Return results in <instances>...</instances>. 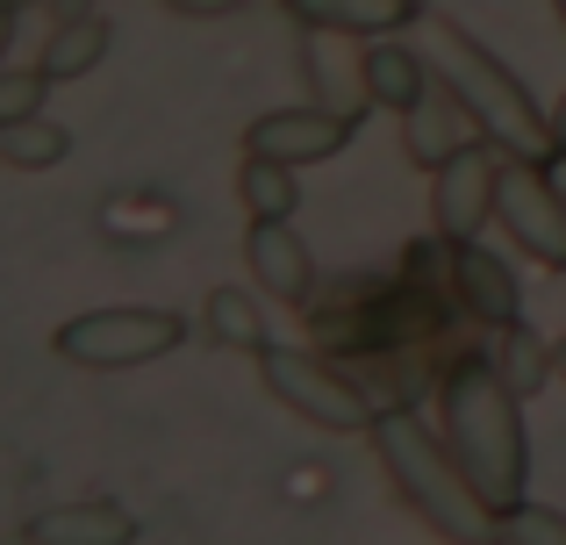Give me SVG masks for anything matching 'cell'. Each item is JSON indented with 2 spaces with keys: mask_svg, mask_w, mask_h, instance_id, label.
Segmentation results:
<instances>
[{
  "mask_svg": "<svg viewBox=\"0 0 566 545\" xmlns=\"http://www.w3.org/2000/svg\"><path fill=\"white\" fill-rule=\"evenodd\" d=\"M438 417H444V438H452L459 467L473 474L481 503L495 510H516L531 489V431H524V395L510 388L495 359H459L438 374Z\"/></svg>",
  "mask_w": 566,
  "mask_h": 545,
  "instance_id": "1",
  "label": "cell"
},
{
  "mask_svg": "<svg viewBox=\"0 0 566 545\" xmlns=\"http://www.w3.org/2000/svg\"><path fill=\"white\" fill-rule=\"evenodd\" d=\"M374 460H380L387 489L401 495V510H409L430 538H452V545L495 538V510L481 503L473 474L459 467L452 438L430 431V423L416 417V402H387L380 409V423H374Z\"/></svg>",
  "mask_w": 566,
  "mask_h": 545,
  "instance_id": "2",
  "label": "cell"
},
{
  "mask_svg": "<svg viewBox=\"0 0 566 545\" xmlns=\"http://www.w3.org/2000/svg\"><path fill=\"white\" fill-rule=\"evenodd\" d=\"M438 72L467 94V108L481 115V129L516 158H553V108L531 101V86L516 80V65H502L473 29H459L452 14H438Z\"/></svg>",
  "mask_w": 566,
  "mask_h": 545,
  "instance_id": "3",
  "label": "cell"
},
{
  "mask_svg": "<svg viewBox=\"0 0 566 545\" xmlns=\"http://www.w3.org/2000/svg\"><path fill=\"white\" fill-rule=\"evenodd\" d=\"M259 380H265V395H273L280 409H294L302 423L337 431V438H374V423H380V409H387L359 374H345V366L323 359V352L280 345V337L259 352Z\"/></svg>",
  "mask_w": 566,
  "mask_h": 545,
  "instance_id": "4",
  "label": "cell"
},
{
  "mask_svg": "<svg viewBox=\"0 0 566 545\" xmlns=\"http://www.w3.org/2000/svg\"><path fill=\"white\" fill-rule=\"evenodd\" d=\"M180 345H187V316L180 308H151V302L86 308V316H65L51 331V352L65 366H86V374H129V366H151Z\"/></svg>",
  "mask_w": 566,
  "mask_h": 545,
  "instance_id": "5",
  "label": "cell"
},
{
  "mask_svg": "<svg viewBox=\"0 0 566 545\" xmlns=\"http://www.w3.org/2000/svg\"><path fill=\"white\" fill-rule=\"evenodd\" d=\"M495 223L516 238V252H524V259L566 273V187H559L553 158H516L510 151V166H502Z\"/></svg>",
  "mask_w": 566,
  "mask_h": 545,
  "instance_id": "6",
  "label": "cell"
},
{
  "mask_svg": "<svg viewBox=\"0 0 566 545\" xmlns=\"http://www.w3.org/2000/svg\"><path fill=\"white\" fill-rule=\"evenodd\" d=\"M502 166H510V151H502L495 137H481L459 158H444V166L430 172V230H444V238H481V230L495 223V201H502Z\"/></svg>",
  "mask_w": 566,
  "mask_h": 545,
  "instance_id": "7",
  "label": "cell"
},
{
  "mask_svg": "<svg viewBox=\"0 0 566 545\" xmlns=\"http://www.w3.org/2000/svg\"><path fill=\"white\" fill-rule=\"evenodd\" d=\"M352 137H359V115L323 108V101H302V108H265L259 123L244 129V151L287 158V166H323V158H337Z\"/></svg>",
  "mask_w": 566,
  "mask_h": 545,
  "instance_id": "8",
  "label": "cell"
},
{
  "mask_svg": "<svg viewBox=\"0 0 566 545\" xmlns=\"http://www.w3.org/2000/svg\"><path fill=\"white\" fill-rule=\"evenodd\" d=\"M481 137H488L481 115L467 108V94H459L444 72L423 86V101L401 115V158H409V166H423V172H438L444 158H459L467 144H481Z\"/></svg>",
  "mask_w": 566,
  "mask_h": 545,
  "instance_id": "9",
  "label": "cell"
},
{
  "mask_svg": "<svg viewBox=\"0 0 566 545\" xmlns=\"http://www.w3.org/2000/svg\"><path fill=\"white\" fill-rule=\"evenodd\" d=\"M244 273L259 280L273 302H287V308L316 302V252L302 244L294 216H251V230H244Z\"/></svg>",
  "mask_w": 566,
  "mask_h": 545,
  "instance_id": "10",
  "label": "cell"
},
{
  "mask_svg": "<svg viewBox=\"0 0 566 545\" xmlns=\"http://www.w3.org/2000/svg\"><path fill=\"white\" fill-rule=\"evenodd\" d=\"M452 308L473 323H488V331H502V323L524 316V280L502 252H488L481 238H452Z\"/></svg>",
  "mask_w": 566,
  "mask_h": 545,
  "instance_id": "11",
  "label": "cell"
},
{
  "mask_svg": "<svg viewBox=\"0 0 566 545\" xmlns=\"http://www.w3.org/2000/svg\"><path fill=\"white\" fill-rule=\"evenodd\" d=\"M302 80L308 101L323 108H345L366 123L374 108V86H366V36H345V29H302Z\"/></svg>",
  "mask_w": 566,
  "mask_h": 545,
  "instance_id": "12",
  "label": "cell"
},
{
  "mask_svg": "<svg viewBox=\"0 0 566 545\" xmlns=\"http://www.w3.org/2000/svg\"><path fill=\"white\" fill-rule=\"evenodd\" d=\"M123 538H137V517L123 503H57L22 524V545H123Z\"/></svg>",
  "mask_w": 566,
  "mask_h": 545,
  "instance_id": "13",
  "label": "cell"
},
{
  "mask_svg": "<svg viewBox=\"0 0 566 545\" xmlns=\"http://www.w3.org/2000/svg\"><path fill=\"white\" fill-rule=\"evenodd\" d=\"M294 29H345V36H401L423 0H280Z\"/></svg>",
  "mask_w": 566,
  "mask_h": 545,
  "instance_id": "14",
  "label": "cell"
},
{
  "mask_svg": "<svg viewBox=\"0 0 566 545\" xmlns=\"http://www.w3.org/2000/svg\"><path fill=\"white\" fill-rule=\"evenodd\" d=\"M108 51H115L108 14H101V8H86V14H57V22H51V36H43V51H36V65L51 72L57 86H65V80H86V72H94Z\"/></svg>",
  "mask_w": 566,
  "mask_h": 545,
  "instance_id": "15",
  "label": "cell"
},
{
  "mask_svg": "<svg viewBox=\"0 0 566 545\" xmlns=\"http://www.w3.org/2000/svg\"><path fill=\"white\" fill-rule=\"evenodd\" d=\"M430 80H438V72L423 65V51H409L401 36H366V86H374V108L409 115Z\"/></svg>",
  "mask_w": 566,
  "mask_h": 545,
  "instance_id": "16",
  "label": "cell"
},
{
  "mask_svg": "<svg viewBox=\"0 0 566 545\" xmlns=\"http://www.w3.org/2000/svg\"><path fill=\"white\" fill-rule=\"evenodd\" d=\"M201 337H208V345H222V352H251V359L273 345V331H265L259 302H251L244 287H208V302H201Z\"/></svg>",
  "mask_w": 566,
  "mask_h": 545,
  "instance_id": "17",
  "label": "cell"
},
{
  "mask_svg": "<svg viewBox=\"0 0 566 545\" xmlns=\"http://www.w3.org/2000/svg\"><path fill=\"white\" fill-rule=\"evenodd\" d=\"M72 158V129L51 123V115H8L0 123V166L14 172H51Z\"/></svg>",
  "mask_w": 566,
  "mask_h": 545,
  "instance_id": "18",
  "label": "cell"
},
{
  "mask_svg": "<svg viewBox=\"0 0 566 545\" xmlns=\"http://www.w3.org/2000/svg\"><path fill=\"white\" fill-rule=\"evenodd\" d=\"M237 201H244V216H294L302 209V166L244 151V166H237Z\"/></svg>",
  "mask_w": 566,
  "mask_h": 545,
  "instance_id": "19",
  "label": "cell"
},
{
  "mask_svg": "<svg viewBox=\"0 0 566 545\" xmlns=\"http://www.w3.org/2000/svg\"><path fill=\"white\" fill-rule=\"evenodd\" d=\"M495 366L510 374V388H516V395L531 402V395H545V380L559 374V337H538V331H531L524 316H516V323H502Z\"/></svg>",
  "mask_w": 566,
  "mask_h": 545,
  "instance_id": "20",
  "label": "cell"
},
{
  "mask_svg": "<svg viewBox=\"0 0 566 545\" xmlns=\"http://www.w3.org/2000/svg\"><path fill=\"white\" fill-rule=\"evenodd\" d=\"M495 545H566V510L553 503H516V510H502L495 517Z\"/></svg>",
  "mask_w": 566,
  "mask_h": 545,
  "instance_id": "21",
  "label": "cell"
},
{
  "mask_svg": "<svg viewBox=\"0 0 566 545\" xmlns=\"http://www.w3.org/2000/svg\"><path fill=\"white\" fill-rule=\"evenodd\" d=\"M51 86L57 80L43 65H8V72H0V123H8V115H36Z\"/></svg>",
  "mask_w": 566,
  "mask_h": 545,
  "instance_id": "22",
  "label": "cell"
},
{
  "mask_svg": "<svg viewBox=\"0 0 566 545\" xmlns=\"http://www.w3.org/2000/svg\"><path fill=\"white\" fill-rule=\"evenodd\" d=\"M172 14H193V22H208V14H237L244 0H166Z\"/></svg>",
  "mask_w": 566,
  "mask_h": 545,
  "instance_id": "23",
  "label": "cell"
},
{
  "mask_svg": "<svg viewBox=\"0 0 566 545\" xmlns=\"http://www.w3.org/2000/svg\"><path fill=\"white\" fill-rule=\"evenodd\" d=\"M553 158H566V94L553 101Z\"/></svg>",
  "mask_w": 566,
  "mask_h": 545,
  "instance_id": "24",
  "label": "cell"
},
{
  "mask_svg": "<svg viewBox=\"0 0 566 545\" xmlns=\"http://www.w3.org/2000/svg\"><path fill=\"white\" fill-rule=\"evenodd\" d=\"M545 8H553V14H559V29H566V0H545Z\"/></svg>",
  "mask_w": 566,
  "mask_h": 545,
  "instance_id": "25",
  "label": "cell"
},
{
  "mask_svg": "<svg viewBox=\"0 0 566 545\" xmlns=\"http://www.w3.org/2000/svg\"><path fill=\"white\" fill-rule=\"evenodd\" d=\"M553 172H559V187H566V158H553Z\"/></svg>",
  "mask_w": 566,
  "mask_h": 545,
  "instance_id": "26",
  "label": "cell"
},
{
  "mask_svg": "<svg viewBox=\"0 0 566 545\" xmlns=\"http://www.w3.org/2000/svg\"><path fill=\"white\" fill-rule=\"evenodd\" d=\"M559 374H566V337H559Z\"/></svg>",
  "mask_w": 566,
  "mask_h": 545,
  "instance_id": "27",
  "label": "cell"
}]
</instances>
